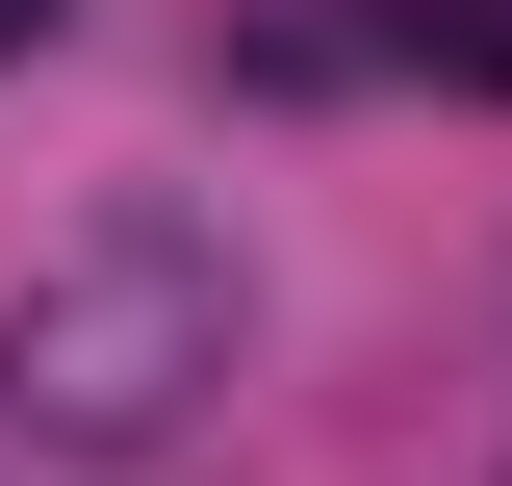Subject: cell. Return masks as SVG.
Instances as JSON below:
<instances>
[{"label": "cell", "mask_w": 512, "mask_h": 486, "mask_svg": "<svg viewBox=\"0 0 512 486\" xmlns=\"http://www.w3.org/2000/svg\"><path fill=\"white\" fill-rule=\"evenodd\" d=\"M231 333H256V282H231L205 205H77V231L26 256V307H0V384H26L52 461H154V435L231 384Z\"/></svg>", "instance_id": "cell-1"}, {"label": "cell", "mask_w": 512, "mask_h": 486, "mask_svg": "<svg viewBox=\"0 0 512 486\" xmlns=\"http://www.w3.org/2000/svg\"><path fill=\"white\" fill-rule=\"evenodd\" d=\"M359 26H384V52H436V77H487V103H512V0H359Z\"/></svg>", "instance_id": "cell-2"}, {"label": "cell", "mask_w": 512, "mask_h": 486, "mask_svg": "<svg viewBox=\"0 0 512 486\" xmlns=\"http://www.w3.org/2000/svg\"><path fill=\"white\" fill-rule=\"evenodd\" d=\"M52 26H77V0H0V52H52Z\"/></svg>", "instance_id": "cell-3"}]
</instances>
